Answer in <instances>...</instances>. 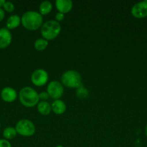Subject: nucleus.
<instances>
[{
    "mask_svg": "<svg viewBox=\"0 0 147 147\" xmlns=\"http://www.w3.org/2000/svg\"><path fill=\"white\" fill-rule=\"evenodd\" d=\"M39 96V99H40L41 101H46L48 99L50 98L48 93H47V91H42L40 93H38Z\"/></svg>",
    "mask_w": 147,
    "mask_h": 147,
    "instance_id": "obj_20",
    "label": "nucleus"
},
{
    "mask_svg": "<svg viewBox=\"0 0 147 147\" xmlns=\"http://www.w3.org/2000/svg\"><path fill=\"white\" fill-rule=\"evenodd\" d=\"M1 98L4 102L12 103L17 98V93L15 89L11 87H5L1 90Z\"/></svg>",
    "mask_w": 147,
    "mask_h": 147,
    "instance_id": "obj_10",
    "label": "nucleus"
},
{
    "mask_svg": "<svg viewBox=\"0 0 147 147\" xmlns=\"http://www.w3.org/2000/svg\"><path fill=\"white\" fill-rule=\"evenodd\" d=\"M21 24V17L17 14H13L7 19L6 26L8 30H14L18 27Z\"/></svg>",
    "mask_w": 147,
    "mask_h": 147,
    "instance_id": "obj_13",
    "label": "nucleus"
},
{
    "mask_svg": "<svg viewBox=\"0 0 147 147\" xmlns=\"http://www.w3.org/2000/svg\"><path fill=\"white\" fill-rule=\"evenodd\" d=\"M19 100L22 106L27 108H33L37 106L40 101L37 92L29 86L22 88L18 94Z\"/></svg>",
    "mask_w": 147,
    "mask_h": 147,
    "instance_id": "obj_2",
    "label": "nucleus"
},
{
    "mask_svg": "<svg viewBox=\"0 0 147 147\" xmlns=\"http://www.w3.org/2000/svg\"><path fill=\"white\" fill-rule=\"evenodd\" d=\"M51 109L52 111L56 115H62L66 112V105L61 99L59 100H53L51 103Z\"/></svg>",
    "mask_w": 147,
    "mask_h": 147,
    "instance_id": "obj_12",
    "label": "nucleus"
},
{
    "mask_svg": "<svg viewBox=\"0 0 147 147\" xmlns=\"http://www.w3.org/2000/svg\"><path fill=\"white\" fill-rule=\"evenodd\" d=\"M61 81L63 86L69 88L77 89L82 86V76L79 72L74 70L65 71L61 77Z\"/></svg>",
    "mask_w": 147,
    "mask_h": 147,
    "instance_id": "obj_4",
    "label": "nucleus"
},
{
    "mask_svg": "<svg viewBox=\"0 0 147 147\" xmlns=\"http://www.w3.org/2000/svg\"><path fill=\"white\" fill-rule=\"evenodd\" d=\"M15 129L17 132V134L25 137H29L34 135L36 130L34 123L30 120L25 119L18 121L16 124Z\"/></svg>",
    "mask_w": 147,
    "mask_h": 147,
    "instance_id": "obj_5",
    "label": "nucleus"
},
{
    "mask_svg": "<svg viewBox=\"0 0 147 147\" xmlns=\"http://www.w3.org/2000/svg\"><path fill=\"white\" fill-rule=\"evenodd\" d=\"M37 110L43 116H48L52 111L51 104L48 101H40L37 105Z\"/></svg>",
    "mask_w": 147,
    "mask_h": 147,
    "instance_id": "obj_14",
    "label": "nucleus"
},
{
    "mask_svg": "<svg viewBox=\"0 0 147 147\" xmlns=\"http://www.w3.org/2000/svg\"><path fill=\"white\" fill-rule=\"evenodd\" d=\"M4 17H5V12H4V10L3 9L0 8V22L4 20Z\"/></svg>",
    "mask_w": 147,
    "mask_h": 147,
    "instance_id": "obj_23",
    "label": "nucleus"
},
{
    "mask_svg": "<svg viewBox=\"0 0 147 147\" xmlns=\"http://www.w3.org/2000/svg\"><path fill=\"white\" fill-rule=\"evenodd\" d=\"M21 24L30 31H35L41 28L43 24V16L35 11H27L21 17Z\"/></svg>",
    "mask_w": 147,
    "mask_h": 147,
    "instance_id": "obj_1",
    "label": "nucleus"
},
{
    "mask_svg": "<svg viewBox=\"0 0 147 147\" xmlns=\"http://www.w3.org/2000/svg\"><path fill=\"white\" fill-rule=\"evenodd\" d=\"M145 134H146V137H147V124H146V129H145Z\"/></svg>",
    "mask_w": 147,
    "mask_h": 147,
    "instance_id": "obj_25",
    "label": "nucleus"
},
{
    "mask_svg": "<svg viewBox=\"0 0 147 147\" xmlns=\"http://www.w3.org/2000/svg\"><path fill=\"white\" fill-rule=\"evenodd\" d=\"M61 31V26L60 23L56 20H48L43 23L40 28V33L43 39L48 40H53L56 39Z\"/></svg>",
    "mask_w": 147,
    "mask_h": 147,
    "instance_id": "obj_3",
    "label": "nucleus"
},
{
    "mask_svg": "<svg viewBox=\"0 0 147 147\" xmlns=\"http://www.w3.org/2000/svg\"><path fill=\"white\" fill-rule=\"evenodd\" d=\"M76 95H77V96L79 98H86L88 96V95H89V93H88V90L84 87L81 86L80 87L77 88Z\"/></svg>",
    "mask_w": 147,
    "mask_h": 147,
    "instance_id": "obj_18",
    "label": "nucleus"
},
{
    "mask_svg": "<svg viewBox=\"0 0 147 147\" xmlns=\"http://www.w3.org/2000/svg\"><path fill=\"white\" fill-rule=\"evenodd\" d=\"M5 1V0H0V8H1V7H3V5H4Z\"/></svg>",
    "mask_w": 147,
    "mask_h": 147,
    "instance_id": "obj_24",
    "label": "nucleus"
},
{
    "mask_svg": "<svg viewBox=\"0 0 147 147\" xmlns=\"http://www.w3.org/2000/svg\"><path fill=\"white\" fill-rule=\"evenodd\" d=\"M12 35L10 30L7 27L0 29V49L8 47L12 43Z\"/></svg>",
    "mask_w": 147,
    "mask_h": 147,
    "instance_id": "obj_9",
    "label": "nucleus"
},
{
    "mask_svg": "<svg viewBox=\"0 0 147 147\" xmlns=\"http://www.w3.org/2000/svg\"><path fill=\"white\" fill-rule=\"evenodd\" d=\"M58 12L67 14L73 8V2L71 0H56L55 2Z\"/></svg>",
    "mask_w": 147,
    "mask_h": 147,
    "instance_id": "obj_11",
    "label": "nucleus"
},
{
    "mask_svg": "<svg viewBox=\"0 0 147 147\" xmlns=\"http://www.w3.org/2000/svg\"><path fill=\"white\" fill-rule=\"evenodd\" d=\"M53 9V4L50 1H44L39 6V13L43 15H47Z\"/></svg>",
    "mask_w": 147,
    "mask_h": 147,
    "instance_id": "obj_15",
    "label": "nucleus"
},
{
    "mask_svg": "<svg viewBox=\"0 0 147 147\" xmlns=\"http://www.w3.org/2000/svg\"><path fill=\"white\" fill-rule=\"evenodd\" d=\"M65 18V14H62V13L60 12H57L55 15V19H56V21L59 22H61L64 20Z\"/></svg>",
    "mask_w": 147,
    "mask_h": 147,
    "instance_id": "obj_22",
    "label": "nucleus"
},
{
    "mask_svg": "<svg viewBox=\"0 0 147 147\" xmlns=\"http://www.w3.org/2000/svg\"><path fill=\"white\" fill-rule=\"evenodd\" d=\"M48 46V41L43 38H39L35 41L34 47L37 51H43Z\"/></svg>",
    "mask_w": 147,
    "mask_h": 147,
    "instance_id": "obj_17",
    "label": "nucleus"
},
{
    "mask_svg": "<svg viewBox=\"0 0 147 147\" xmlns=\"http://www.w3.org/2000/svg\"><path fill=\"white\" fill-rule=\"evenodd\" d=\"M0 128H1V122H0Z\"/></svg>",
    "mask_w": 147,
    "mask_h": 147,
    "instance_id": "obj_26",
    "label": "nucleus"
},
{
    "mask_svg": "<svg viewBox=\"0 0 147 147\" xmlns=\"http://www.w3.org/2000/svg\"><path fill=\"white\" fill-rule=\"evenodd\" d=\"M131 14L135 18L143 19L147 17V1L136 3L131 8Z\"/></svg>",
    "mask_w": 147,
    "mask_h": 147,
    "instance_id": "obj_8",
    "label": "nucleus"
},
{
    "mask_svg": "<svg viewBox=\"0 0 147 147\" xmlns=\"http://www.w3.org/2000/svg\"><path fill=\"white\" fill-rule=\"evenodd\" d=\"M17 132L15 128L12 126H7L3 131V136L7 140H12L17 136Z\"/></svg>",
    "mask_w": 147,
    "mask_h": 147,
    "instance_id": "obj_16",
    "label": "nucleus"
},
{
    "mask_svg": "<svg viewBox=\"0 0 147 147\" xmlns=\"http://www.w3.org/2000/svg\"><path fill=\"white\" fill-rule=\"evenodd\" d=\"M46 91L48 93L50 98L55 100H59L60 98H61L63 94L64 89H63V86L61 82L53 80L48 83Z\"/></svg>",
    "mask_w": 147,
    "mask_h": 147,
    "instance_id": "obj_7",
    "label": "nucleus"
},
{
    "mask_svg": "<svg viewBox=\"0 0 147 147\" xmlns=\"http://www.w3.org/2000/svg\"><path fill=\"white\" fill-rule=\"evenodd\" d=\"M3 8H4V10L5 11L11 13L14 11L15 7H14V4L12 2H11V1H5L4 5H3Z\"/></svg>",
    "mask_w": 147,
    "mask_h": 147,
    "instance_id": "obj_19",
    "label": "nucleus"
},
{
    "mask_svg": "<svg viewBox=\"0 0 147 147\" xmlns=\"http://www.w3.org/2000/svg\"><path fill=\"white\" fill-rule=\"evenodd\" d=\"M49 79L48 73L42 68H38L33 72L30 77V80L34 86L42 87L48 83Z\"/></svg>",
    "mask_w": 147,
    "mask_h": 147,
    "instance_id": "obj_6",
    "label": "nucleus"
},
{
    "mask_svg": "<svg viewBox=\"0 0 147 147\" xmlns=\"http://www.w3.org/2000/svg\"><path fill=\"white\" fill-rule=\"evenodd\" d=\"M0 147H12V144L7 139H0Z\"/></svg>",
    "mask_w": 147,
    "mask_h": 147,
    "instance_id": "obj_21",
    "label": "nucleus"
}]
</instances>
